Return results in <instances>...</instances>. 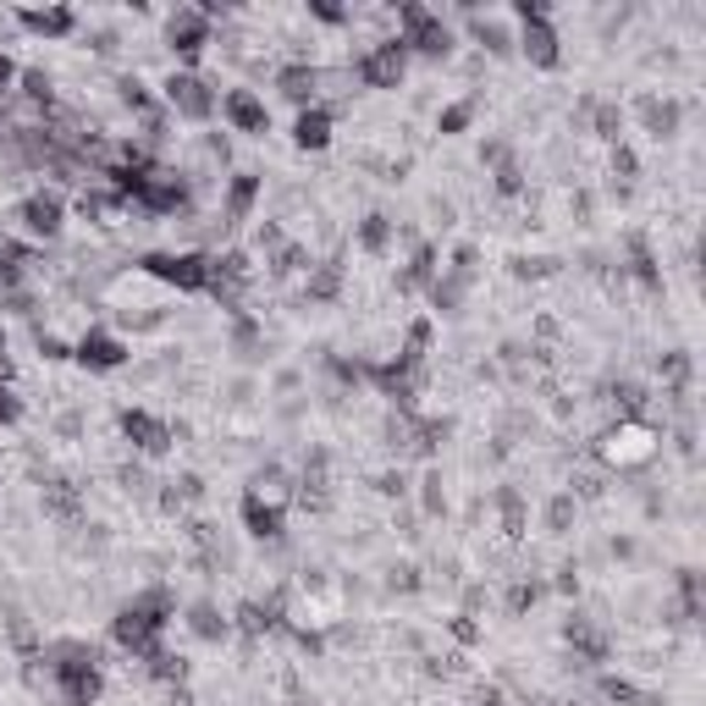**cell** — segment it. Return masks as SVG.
Listing matches in <instances>:
<instances>
[{
  "label": "cell",
  "mask_w": 706,
  "mask_h": 706,
  "mask_svg": "<svg viewBox=\"0 0 706 706\" xmlns=\"http://www.w3.org/2000/svg\"><path fill=\"white\" fill-rule=\"evenodd\" d=\"M176 618V601H171V591L166 585H149V591H138L133 601H122L117 607V618H111V641L127 652V657H149L155 646H166L160 635H166V624Z\"/></svg>",
  "instance_id": "1"
},
{
  "label": "cell",
  "mask_w": 706,
  "mask_h": 706,
  "mask_svg": "<svg viewBox=\"0 0 706 706\" xmlns=\"http://www.w3.org/2000/svg\"><path fill=\"white\" fill-rule=\"evenodd\" d=\"M45 662H50V679H56V690H61L66 706H95V701H100V690H106V662H100L95 646L61 641V646L45 652Z\"/></svg>",
  "instance_id": "2"
},
{
  "label": "cell",
  "mask_w": 706,
  "mask_h": 706,
  "mask_svg": "<svg viewBox=\"0 0 706 706\" xmlns=\"http://www.w3.org/2000/svg\"><path fill=\"white\" fill-rule=\"evenodd\" d=\"M657 453H662V436H657V425H646V419H618V425L596 441V464H601V470H618V475L646 470Z\"/></svg>",
  "instance_id": "3"
},
{
  "label": "cell",
  "mask_w": 706,
  "mask_h": 706,
  "mask_svg": "<svg viewBox=\"0 0 706 706\" xmlns=\"http://www.w3.org/2000/svg\"><path fill=\"white\" fill-rule=\"evenodd\" d=\"M513 17H519L513 50H519L530 66H536V72H558V66H563V39H558L552 7H547V0H519Z\"/></svg>",
  "instance_id": "4"
},
{
  "label": "cell",
  "mask_w": 706,
  "mask_h": 706,
  "mask_svg": "<svg viewBox=\"0 0 706 706\" xmlns=\"http://www.w3.org/2000/svg\"><path fill=\"white\" fill-rule=\"evenodd\" d=\"M392 23H398V45L409 50V56H425V61H448L453 56V28H448V17L441 12H430V7H419V0H403V7L392 12Z\"/></svg>",
  "instance_id": "5"
},
{
  "label": "cell",
  "mask_w": 706,
  "mask_h": 706,
  "mask_svg": "<svg viewBox=\"0 0 706 706\" xmlns=\"http://www.w3.org/2000/svg\"><path fill=\"white\" fill-rule=\"evenodd\" d=\"M138 271L176 293H210V254L205 248H155L138 254Z\"/></svg>",
  "instance_id": "6"
},
{
  "label": "cell",
  "mask_w": 706,
  "mask_h": 706,
  "mask_svg": "<svg viewBox=\"0 0 706 706\" xmlns=\"http://www.w3.org/2000/svg\"><path fill=\"white\" fill-rule=\"evenodd\" d=\"M160 106L171 117H183V122H210L221 111V95H216V83L205 72H171L160 83Z\"/></svg>",
  "instance_id": "7"
},
{
  "label": "cell",
  "mask_w": 706,
  "mask_h": 706,
  "mask_svg": "<svg viewBox=\"0 0 706 706\" xmlns=\"http://www.w3.org/2000/svg\"><path fill=\"white\" fill-rule=\"evenodd\" d=\"M210 45H216V23H210L199 7H176V12L166 17V50L183 61V72H194Z\"/></svg>",
  "instance_id": "8"
},
{
  "label": "cell",
  "mask_w": 706,
  "mask_h": 706,
  "mask_svg": "<svg viewBox=\"0 0 706 706\" xmlns=\"http://www.w3.org/2000/svg\"><path fill=\"white\" fill-rule=\"evenodd\" d=\"M72 360H77L88 376H111V370H122V365L133 360V348H127V337L111 331V326H88V331L72 342Z\"/></svg>",
  "instance_id": "9"
},
{
  "label": "cell",
  "mask_w": 706,
  "mask_h": 706,
  "mask_svg": "<svg viewBox=\"0 0 706 706\" xmlns=\"http://www.w3.org/2000/svg\"><path fill=\"white\" fill-rule=\"evenodd\" d=\"M117 430H122V441L133 453H144V459H166L171 453V419H160V414H149V409H122L117 414Z\"/></svg>",
  "instance_id": "10"
},
{
  "label": "cell",
  "mask_w": 706,
  "mask_h": 706,
  "mask_svg": "<svg viewBox=\"0 0 706 706\" xmlns=\"http://www.w3.org/2000/svg\"><path fill=\"white\" fill-rule=\"evenodd\" d=\"M133 210L138 216H176V210H188V183L176 171H166V166H149L144 188L133 194Z\"/></svg>",
  "instance_id": "11"
},
{
  "label": "cell",
  "mask_w": 706,
  "mask_h": 706,
  "mask_svg": "<svg viewBox=\"0 0 706 706\" xmlns=\"http://www.w3.org/2000/svg\"><path fill=\"white\" fill-rule=\"evenodd\" d=\"M353 77H360L365 88H403V77H409V50H403L398 39H381V45H370L360 61H353Z\"/></svg>",
  "instance_id": "12"
},
{
  "label": "cell",
  "mask_w": 706,
  "mask_h": 706,
  "mask_svg": "<svg viewBox=\"0 0 706 706\" xmlns=\"http://www.w3.org/2000/svg\"><path fill=\"white\" fill-rule=\"evenodd\" d=\"M17 221H23L28 238L56 243V238L66 232V194H56V188H34V194L17 205Z\"/></svg>",
  "instance_id": "13"
},
{
  "label": "cell",
  "mask_w": 706,
  "mask_h": 706,
  "mask_svg": "<svg viewBox=\"0 0 706 706\" xmlns=\"http://www.w3.org/2000/svg\"><path fill=\"white\" fill-rule=\"evenodd\" d=\"M238 519H243V530H248V541H282V536H288V502H282V497L243 491Z\"/></svg>",
  "instance_id": "14"
},
{
  "label": "cell",
  "mask_w": 706,
  "mask_h": 706,
  "mask_svg": "<svg viewBox=\"0 0 706 706\" xmlns=\"http://www.w3.org/2000/svg\"><path fill=\"white\" fill-rule=\"evenodd\" d=\"M221 117L243 138H265V133H271V106H265L254 88H227V95H221Z\"/></svg>",
  "instance_id": "15"
},
{
  "label": "cell",
  "mask_w": 706,
  "mask_h": 706,
  "mask_svg": "<svg viewBox=\"0 0 706 706\" xmlns=\"http://www.w3.org/2000/svg\"><path fill=\"white\" fill-rule=\"evenodd\" d=\"M259 194H265V176H259V171H232V176H227V188H221V216H216L221 232L243 227V221L254 216Z\"/></svg>",
  "instance_id": "16"
},
{
  "label": "cell",
  "mask_w": 706,
  "mask_h": 706,
  "mask_svg": "<svg viewBox=\"0 0 706 706\" xmlns=\"http://www.w3.org/2000/svg\"><path fill=\"white\" fill-rule=\"evenodd\" d=\"M618 271L635 277L646 293H662V259H657V248H652V238L641 227L624 232V265H618Z\"/></svg>",
  "instance_id": "17"
},
{
  "label": "cell",
  "mask_w": 706,
  "mask_h": 706,
  "mask_svg": "<svg viewBox=\"0 0 706 706\" xmlns=\"http://www.w3.org/2000/svg\"><path fill=\"white\" fill-rule=\"evenodd\" d=\"M320 83H326V72H320L315 61H288V66H277V95L293 100L299 111L320 106Z\"/></svg>",
  "instance_id": "18"
},
{
  "label": "cell",
  "mask_w": 706,
  "mask_h": 706,
  "mask_svg": "<svg viewBox=\"0 0 706 706\" xmlns=\"http://www.w3.org/2000/svg\"><path fill=\"white\" fill-rule=\"evenodd\" d=\"M635 111H641V122H646V133L652 138H679V127H684V100L679 95H668V88H662V95H657V88H652V95H641L635 100Z\"/></svg>",
  "instance_id": "19"
},
{
  "label": "cell",
  "mask_w": 706,
  "mask_h": 706,
  "mask_svg": "<svg viewBox=\"0 0 706 706\" xmlns=\"http://www.w3.org/2000/svg\"><path fill=\"white\" fill-rule=\"evenodd\" d=\"M12 23L34 39H72L77 34V12L72 7H17Z\"/></svg>",
  "instance_id": "20"
},
{
  "label": "cell",
  "mask_w": 706,
  "mask_h": 706,
  "mask_svg": "<svg viewBox=\"0 0 706 706\" xmlns=\"http://www.w3.org/2000/svg\"><path fill=\"white\" fill-rule=\"evenodd\" d=\"M282 624H288L282 596H271V601H238V607H232V630H238V635H248V641L277 635Z\"/></svg>",
  "instance_id": "21"
},
{
  "label": "cell",
  "mask_w": 706,
  "mask_h": 706,
  "mask_svg": "<svg viewBox=\"0 0 706 706\" xmlns=\"http://www.w3.org/2000/svg\"><path fill=\"white\" fill-rule=\"evenodd\" d=\"M574 122L591 127L601 144H624V106H618V100H596V95H585L580 111H574Z\"/></svg>",
  "instance_id": "22"
},
{
  "label": "cell",
  "mask_w": 706,
  "mask_h": 706,
  "mask_svg": "<svg viewBox=\"0 0 706 706\" xmlns=\"http://www.w3.org/2000/svg\"><path fill=\"white\" fill-rule=\"evenodd\" d=\"M563 641H569V646H574V657H585L591 668H601V662L612 657V641L591 624L585 612H569V618H563Z\"/></svg>",
  "instance_id": "23"
},
{
  "label": "cell",
  "mask_w": 706,
  "mask_h": 706,
  "mask_svg": "<svg viewBox=\"0 0 706 706\" xmlns=\"http://www.w3.org/2000/svg\"><path fill=\"white\" fill-rule=\"evenodd\" d=\"M331 133H337L331 106H309V111H299V117H293V144H299V149H309V155L331 149Z\"/></svg>",
  "instance_id": "24"
},
{
  "label": "cell",
  "mask_w": 706,
  "mask_h": 706,
  "mask_svg": "<svg viewBox=\"0 0 706 706\" xmlns=\"http://www.w3.org/2000/svg\"><path fill=\"white\" fill-rule=\"evenodd\" d=\"M353 243H360L370 259H387L392 243H398V221L387 210H370V216H360V227H353Z\"/></svg>",
  "instance_id": "25"
},
{
  "label": "cell",
  "mask_w": 706,
  "mask_h": 706,
  "mask_svg": "<svg viewBox=\"0 0 706 706\" xmlns=\"http://www.w3.org/2000/svg\"><path fill=\"white\" fill-rule=\"evenodd\" d=\"M436 243L430 238H414V254H409V265L398 271V293H419V288H430L436 282Z\"/></svg>",
  "instance_id": "26"
},
{
  "label": "cell",
  "mask_w": 706,
  "mask_h": 706,
  "mask_svg": "<svg viewBox=\"0 0 706 706\" xmlns=\"http://www.w3.org/2000/svg\"><path fill=\"white\" fill-rule=\"evenodd\" d=\"M491 502H497L502 536H508V541H524V530H530V502H524V491H519V486H497Z\"/></svg>",
  "instance_id": "27"
},
{
  "label": "cell",
  "mask_w": 706,
  "mask_h": 706,
  "mask_svg": "<svg viewBox=\"0 0 706 706\" xmlns=\"http://www.w3.org/2000/svg\"><path fill=\"white\" fill-rule=\"evenodd\" d=\"M304 299H309V304H337V299H342V259H320V265H309V277H304Z\"/></svg>",
  "instance_id": "28"
},
{
  "label": "cell",
  "mask_w": 706,
  "mask_h": 706,
  "mask_svg": "<svg viewBox=\"0 0 706 706\" xmlns=\"http://www.w3.org/2000/svg\"><path fill=\"white\" fill-rule=\"evenodd\" d=\"M657 376H662L668 398H673V403H684V398H690V376H695V360H690L684 348H668L662 360H657Z\"/></svg>",
  "instance_id": "29"
},
{
  "label": "cell",
  "mask_w": 706,
  "mask_h": 706,
  "mask_svg": "<svg viewBox=\"0 0 706 706\" xmlns=\"http://www.w3.org/2000/svg\"><path fill=\"white\" fill-rule=\"evenodd\" d=\"M470 288H475V282H464V277H453V271H436V282H430L425 293H430V309H436V315H459L464 299H470Z\"/></svg>",
  "instance_id": "30"
},
{
  "label": "cell",
  "mask_w": 706,
  "mask_h": 706,
  "mask_svg": "<svg viewBox=\"0 0 706 706\" xmlns=\"http://www.w3.org/2000/svg\"><path fill=\"white\" fill-rule=\"evenodd\" d=\"M188 630L199 635V641H210V646H221L227 635H232V618L216 607V601H194L188 607Z\"/></svg>",
  "instance_id": "31"
},
{
  "label": "cell",
  "mask_w": 706,
  "mask_h": 706,
  "mask_svg": "<svg viewBox=\"0 0 706 706\" xmlns=\"http://www.w3.org/2000/svg\"><path fill=\"white\" fill-rule=\"evenodd\" d=\"M28 265H34V254H28L23 243L0 238V293H17V288L28 282Z\"/></svg>",
  "instance_id": "32"
},
{
  "label": "cell",
  "mask_w": 706,
  "mask_h": 706,
  "mask_svg": "<svg viewBox=\"0 0 706 706\" xmlns=\"http://www.w3.org/2000/svg\"><path fill=\"white\" fill-rule=\"evenodd\" d=\"M607 398H612L618 419H646V403H652V392H646L641 381H630V376H618V381H607Z\"/></svg>",
  "instance_id": "33"
},
{
  "label": "cell",
  "mask_w": 706,
  "mask_h": 706,
  "mask_svg": "<svg viewBox=\"0 0 706 706\" xmlns=\"http://www.w3.org/2000/svg\"><path fill=\"white\" fill-rule=\"evenodd\" d=\"M144 668H149V679L166 684V690H171V684H188V657L171 652V646H155V652L144 657Z\"/></svg>",
  "instance_id": "34"
},
{
  "label": "cell",
  "mask_w": 706,
  "mask_h": 706,
  "mask_svg": "<svg viewBox=\"0 0 706 706\" xmlns=\"http://www.w3.org/2000/svg\"><path fill=\"white\" fill-rule=\"evenodd\" d=\"M430 342H436V315H414V320H409V331H403L398 360H409V365L419 370V365H425V353H430Z\"/></svg>",
  "instance_id": "35"
},
{
  "label": "cell",
  "mask_w": 706,
  "mask_h": 706,
  "mask_svg": "<svg viewBox=\"0 0 706 706\" xmlns=\"http://www.w3.org/2000/svg\"><path fill=\"white\" fill-rule=\"evenodd\" d=\"M470 39H475L486 56H513V34H508V23H497V17H470Z\"/></svg>",
  "instance_id": "36"
},
{
  "label": "cell",
  "mask_w": 706,
  "mask_h": 706,
  "mask_svg": "<svg viewBox=\"0 0 706 706\" xmlns=\"http://www.w3.org/2000/svg\"><path fill=\"white\" fill-rule=\"evenodd\" d=\"M45 513H50V519H61V524H72V519L83 513L77 486H72V480H45Z\"/></svg>",
  "instance_id": "37"
},
{
  "label": "cell",
  "mask_w": 706,
  "mask_h": 706,
  "mask_svg": "<svg viewBox=\"0 0 706 706\" xmlns=\"http://www.w3.org/2000/svg\"><path fill=\"white\" fill-rule=\"evenodd\" d=\"M17 88H23V100H28V106H39V111H50V106H56V77H50L45 66H23Z\"/></svg>",
  "instance_id": "38"
},
{
  "label": "cell",
  "mask_w": 706,
  "mask_h": 706,
  "mask_svg": "<svg viewBox=\"0 0 706 706\" xmlns=\"http://www.w3.org/2000/svg\"><path fill=\"white\" fill-rule=\"evenodd\" d=\"M574 519H580V502H574L569 491H552V497H547V513H541L547 536H569V530H574Z\"/></svg>",
  "instance_id": "39"
},
{
  "label": "cell",
  "mask_w": 706,
  "mask_h": 706,
  "mask_svg": "<svg viewBox=\"0 0 706 706\" xmlns=\"http://www.w3.org/2000/svg\"><path fill=\"white\" fill-rule=\"evenodd\" d=\"M419 513H425V519H441V513H448V480H441L436 464L419 475Z\"/></svg>",
  "instance_id": "40"
},
{
  "label": "cell",
  "mask_w": 706,
  "mask_h": 706,
  "mask_svg": "<svg viewBox=\"0 0 706 706\" xmlns=\"http://www.w3.org/2000/svg\"><path fill=\"white\" fill-rule=\"evenodd\" d=\"M601 695H607L612 706H662V701H652L635 679H618V673H601Z\"/></svg>",
  "instance_id": "41"
},
{
  "label": "cell",
  "mask_w": 706,
  "mask_h": 706,
  "mask_svg": "<svg viewBox=\"0 0 706 706\" xmlns=\"http://www.w3.org/2000/svg\"><path fill=\"white\" fill-rule=\"evenodd\" d=\"M673 591H679V624H695V618H701V574H695V569H679V574H673Z\"/></svg>",
  "instance_id": "42"
},
{
  "label": "cell",
  "mask_w": 706,
  "mask_h": 706,
  "mask_svg": "<svg viewBox=\"0 0 706 706\" xmlns=\"http://www.w3.org/2000/svg\"><path fill=\"white\" fill-rule=\"evenodd\" d=\"M470 122H475V100H453V106H441V111H436V133H441V138L470 133Z\"/></svg>",
  "instance_id": "43"
},
{
  "label": "cell",
  "mask_w": 706,
  "mask_h": 706,
  "mask_svg": "<svg viewBox=\"0 0 706 706\" xmlns=\"http://www.w3.org/2000/svg\"><path fill=\"white\" fill-rule=\"evenodd\" d=\"M541 596H547V580H513V585H508V612H513V618H524V612L536 607Z\"/></svg>",
  "instance_id": "44"
},
{
  "label": "cell",
  "mask_w": 706,
  "mask_h": 706,
  "mask_svg": "<svg viewBox=\"0 0 706 706\" xmlns=\"http://www.w3.org/2000/svg\"><path fill=\"white\" fill-rule=\"evenodd\" d=\"M491 188H497L502 199H519V194H524V166H519V155L502 160V166L491 171Z\"/></svg>",
  "instance_id": "45"
},
{
  "label": "cell",
  "mask_w": 706,
  "mask_h": 706,
  "mask_svg": "<svg viewBox=\"0 0 706 706\" xmlns=\"http://www.w3.org/2000/svg\"><path fill=\"white\" fill-rule=\"evenodd\" d=\"M607 166H612V176H618V188H630L635 176H641V155H635L630 144H612V160H607Z\"/></svg>",
  "instance_id": "46"
},
{
  "label": "cell",
  "mask_w": 706,
  "mask_h": 706,
  "mask_svg": "<svg viewBox=\"0 0 706 706\" xmlns=\"http://www.w3.org/2000/svg\"><path fill=\"white\" fill-rule=\"evenodd\" d=\"M117 100H122L127 111H155V95H149L144 77H122V83H117Z\"/></svg>",
  "instance_id": "47"
},
{
  "label": "cell",
  "mask_w": 706,
  "mask_h": 706,
  "mask_svg": "<svg viewBox=\"0 0 706 706\" xmlns=\"http://www.w3.org/2000/svg\"><path fill=\"white\" fill-rule=\"evenodd\" d=\"M326 370H331L342 387H365V360H342V353H331Z\"/></svg>",
  "instance_id": "48"
},
{
  "label": "cell",
  "mask_w": 706,
  "mask_h": 706,
  "mask_svg": "<svg viewBox=\"0 0 706 706\" xmlns=\"http://www.w3.org/2000/svg\"><path fill=\"white\" fill-rule=\"evenodd\" d=\"M448 635H453L459 646H480V641H486V630L475 624L470 612H453V618H448Z\"/></svg>",
  "instance_id": "49"
},
{
  "label": "cell",
  "mask_w": 706,
  "mask_h": 706,
  "mask_svg": "<svg viewBox=\"0 0 706 706\" xmlns=\"http://www.w3.org/2000/svg\"><path fill=\"white\" fill-rule=\"evenodd\" d=\"M309 17H315V23H326V28L353 23V12H348V7H337V0H309Z\"/></svg>",
  "instance_id": "50"
},
{
  "label": "cell",
  "mask_w": 706,
  "mask_h": 706,
  "mask_svg": "<svg viewBox=\"0 0 706 706\" xmlns=\"http://www.w3.org/2000/svg\"><path fill=\"white\" fill-rule=\"evenodd\" d=\"M376 491L387 497V502H403L414 486H409V470H387V475H376Z\"/></svg>",
  "instance_id": "51"
},
{
  "label": "cell",
  "mask_w": 706,
  "mask_h": 706,
  "mask_svg": "<svg viewBox=\"0 0 706 706\" xmlns=\"http://www.w3.org/2000/svg\"><path fill=\"white\" fill-rule=\"evenodd\" d=\"M39 353H45L50 365H61V360H72V342L56 337V331H39Z\"/></svg>",
  "instance_id": "52"
},
{
  "label": "cell",
  "mask_w": 706,
  "mask_h": 706,
  "mask_svg": "<svg viewBox=\"0 0 706 706\" xmlns=\"http://www.w3.org/2000/svg\"><path fill=\"white\" fill-rule=\"evenodd\" d=\"M502 160H513V144H508V138H486V144H480V166L497 171Z\"/></svg>",
  "instance_id": "53"
},
{
  "label": "cell",
  "mask_w": 706,
  "mask_h": 706,
  "mask_svg": "<svg viewBox=\"0 0 706 706\" xmlns=\"http://www.w3.org/2000/svg\"><path fill=\"white\" fill-rule=\"evenodd\" d=\"M23 419V398H17V387L7 381V387H0V425H17Z\"/></svg>",
  "instance_id": "54"
},
{
  "label": "cell",
  "mask_w": 706,
  "mask_h": 706,
  "mask_svg": "<svg viewBox=\"0 0 706 706\" xmlns=\"http://www.w3.org/2000/svg\"><path fill=\"white\" fill-rule=\"evenodd\" d=\"M513 277H519V282H536V277H552V259H524V254H519V259H513Z\"/></svg>",
  "instance_id": "55"
},
{
  "label": "cell",
  "mask_w": 706,
  "mask_h": 706,
  "mask_svg": "<svg viewBox=\"0 0 706 706\" xmlns=\"http://www.w3.org/2000/svg\"><path fill=\"white\" fill-rule=\"evenodd\" d=\"M17 77H23V66L7 56V50H0V100H7L12 95V88H17Z\"/></svg>",
  "instance_id": "56"
},
{
  "label": "cell",
  "mask_w": 706,
  "mask_h": 706,
  "mask_svg": "<svg viewBox=\"0 0 706 706\" xmlns=\"http://www.w3.org/2000/svg\"><path fill=\"white\" fill-rule=\"evenodd\" d=\"M552 591H563V596H580V569H574V563H563V569H558V580H552Z\"/></svg>",
  "instance_id": "57"
},
{
  "label": "cell",
  "mask_w": 706,
  "mask_h": 706,
  "mask_svg": "<svg viewBox=\"0 0 706 706\" xmlns=\"http://www.w3.org/2000/svg\"><path fill=\"white\" fill-rule=\"evenodd\" d=\"M392 591H419V569H414V563L392 569Z\"/></svg>",
  "instance_id": "58"
},
{
  "label": "cell",
  "mask_w": 706,
  "mask_h": 706,
  "mask_svg": "<svg viewBox=\"0 0 706 706\" xmlns=\"http://www.w3.org/2000/svg\"><path fill=\"white\" fill-rule=\"evenodd\" d=\"M475 706H508L502 684H475Z\"/></svg>",
  "instance_id": "59"
},
{
  "label": "cell",
  "mask_w": 706,
  "mask_h": 706,
  "mask_svg": "<svg viewBox=\"0 0 706 706\" xmlns=\"http://www.w3.org/2000/svg\"><path fill=\"white\" fill-rule=\"evenodd\" d=\"M607 552H612L618 563H630V558H635L641 547H635V536H612V547H607Z\"/></svg>",
  "instance_id": "60"
},
{
  "label": "cell",
  "mask_w": 706,
  "mask_h": 706,
  "mask_svg": "<svg viewBox=\"0 0 706 706\" xmlns=\"http://www.w3.org/2000/svg\"><path fill=\"white\" fill-rule=\"evenodd\" d=\"M12 370H17V365H12V342H7V331H0V387L12 381Z\"/></svg>",
  "instance_id": "61"
},
{
  "label": "cell",
  "mask_w": 706,
  "mask_h": 706,
  "mask_svg": "<svg viewBox=\"0 0 706 706\" xmlns=\"http://www.w3.org/2000/svg\"><path fill=\"white\" fill-rule=\"evenodd\" d=\"M282 706H320V701H309V695H293V701H282Z\"/></svg>",
  "instance_id": "62"
}]
</instances>
